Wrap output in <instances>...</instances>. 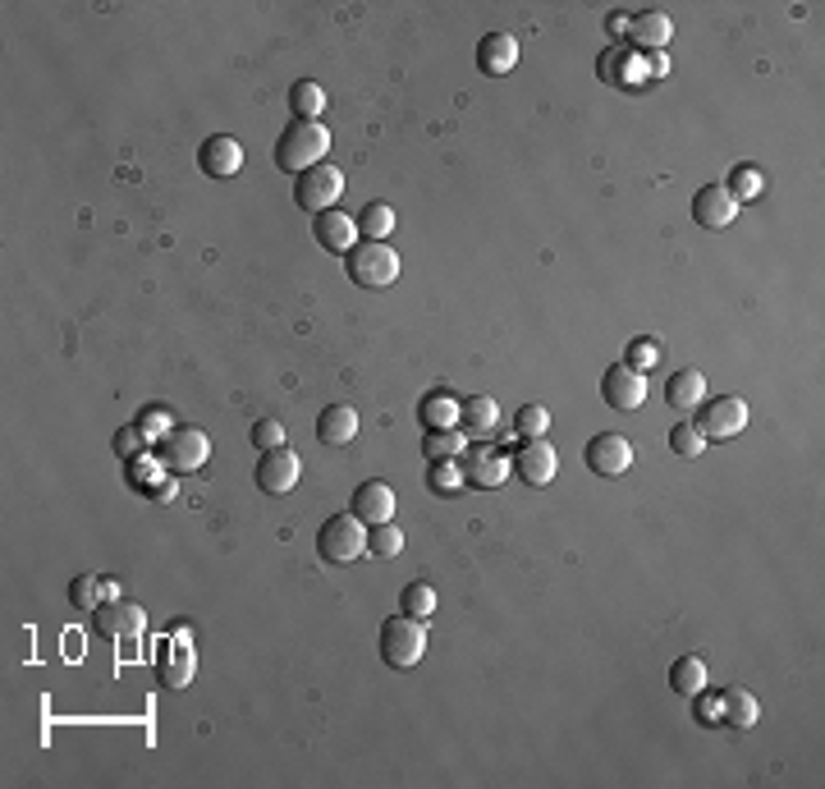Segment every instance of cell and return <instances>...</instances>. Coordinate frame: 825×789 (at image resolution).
Instances as JSON below:
<instances>
[{"instance_id": "1", "label": "cell", "mask_w": 825, "mask_h": 789, "mask_svg": "<svg viewBox=\"0 0 825 789\" xmlns=\"http://www.w3.org/2000/svg\"><path fill=\"white\" fill-rule=\"evenodd\" d=\"M330 151V134L321 120H294L284 129V134L276 138V166L284 174H303L312 166H321Z\"/></svg>"}, {"instance_id": "2", "label": "cell", "mask_w": 825, "mask_h": 789, "mask_svg": "<svg viewBox=\"0 0 825 789\" xmlns=\"http://www.w3.org/2000/svg\"><path fill=\"white\" fill-rule=\"evenodd\" d=\"M344 271H349V280L359 284V290H390V284L399 280V253L363 239V244H353L344 253Z\"/></svg>"}, {"instance_id": "3", "label": "cell", "mask_w": 825, "mask_h": 789, "mask_svg": "<svg viewBox=\"0 0 825 789\" xmlns=\"http://www.w3.org/2000/svg\"><path fill=\"white\" fill-rule=\"evenodd\" d=\"M317 551L326 565H349V560H359L367 551V523L359 514H330L321 523V533H317Z\"/></svg>"}, {"instance_id": "4", "label": "cell", "mask_w": 825, "mask_h": 789, "mask_svg": "<svg viewBox=\"0 0 825 789\" xmlns=\"http://www.w3.org/2000/svg\"><path fill=\"white\" fill-rule=\"evenodd\" d=\"M376 647H381V661L395 666V670H413L422 661V652H427V629H422V620L413 616H395L381 624V639H376Z\"/></svg>"}, {"instance_id": "5", "label": "cell", "mask_w": 825, "mask_h": 789, "mask_svg": "<svg viewBox=\"0 0 825 789\" xmlns=\"http://www.w3.org/2000/svg\"><path fill=\"white\" fill-rule=\"evenodd\" d=\"M340 193H344V174H340V166H330V161L303 170L299 180H294V203H299L303 211H330V207H340Z\"/></svg>"}, {"instance_id": "6", "label": "cell", "mask_w": 825, "mask_h": 789, "mask_svg": "<svg viewBox=\"0 0 825 789\" xmlns=\"http://www.w3.org/2000/svg\"><path fill=\"white\" fill-rule=\"evenodd\" d=\"M211 459V441H207V432L203 427H174L166 441H161V464L166 473L174 477H184V473H197Z\"/></svg>"}, {"instance_id": "7", "label": "cell", "mask_w": 825, "mask_h": 789, "mask_svg": "<svg viewBox=\"0 0 825 789\" xmlns=\"http://www.w3.org/2000/svg\"><path fill=\"white\" fill-rule=\"evenodd\" d=\"M463 482H468V487H500V482L509 477V473H514V459H509L500 446H490V441H477V446H468L463 454Z\"/></svg>"}, {"instance_id": "8", "label": "cell", "mask_w": 825, "mask_h": 789, "mask_svg": "<svg viewBox=\"0 0 825 789\" xmlns=\"http://www.w3.org/2000/svg\"><path fill=\"white\" fill-rule=\"evenodd\" d=\"M697 432L706 436V441H733V436L748 432V404L739 400V394H716V400L702 404Z\"/></svg>"}, {"instance_id": "9", "label": "cell", "mask_w": 825, "mask_h": 789, "mask_svg": "<svg viewBox=\"0 0 825 789\" xmlns=\"http://www.w3.org/2000/svg\"><path fill=\"white\" fill-rule=\"evenodd\" d=\"M583 459H587L592 473L619 477V473L633 469V446H629V436H619V432H600V436H592V441H587Z\"/></svg>"}, {"instance_id": "10", "label": "cell", "mask_w": 825, "mask_h": 789, "mask_svg": "<svg viewBox=\"0 0 825 789\" xmlns=\"http://www.w3.org/2000/svg\"><path fill=\"white\" fill-rule=\"evenodd\" d=\"M299 473H303V464H299V454L289 450V446L262 450V464H257V487H262L266 496H289V491L299 487Z\"/></svg>"}, {"instance_id": "11", "label": "cell", "mask_w": 825, "mask_h": 789, "mask_svg": "<svg viewBox=\"0 0 825 789\" xmlns=\"http://www.w3.org/2000/svg\"><path fill=\"white\" fill-rule=\"evenodd\" d=\"M600 394H606V404L619 409V413H633L642 409L646 400V381H642V372L629 367V363H615L606 377H600Z\"/></svg>"}, {"instance_id": "12", "label": "cell", "mask_w": 825, "mask_h": 789, "mask_svg": "<svg viewBox=\"0 0 825 789\" xmlns=\"http://www.w3.org/2000/svg\"><path fill=\"white\" fill-rule=\"evenodd\" d=\"M395 487L390 482H376V477H367V482H359V491H353V500H349V510L359 514L367 529H376V523H390L395 519Z\"/></svg>"}, {"instance_id": "13", "label": "cell", "mask_w": 825, "mask_h": 789, "mask_svg": "<svg viewBox=\"0 0 825 789\" xmlns=\"http://www.w3.org/2000/svg\"><path fill=\"white\" fill-rule=\"evenodd\" d=\"M514 473L527 482V487H546V482L560 473V454L550 450L546 436H537V441H523L519 454H514Z\"/></svg>"}, {"instance_id": "14", "label": "cell", "mask_w": 825, "mask_h": 789, "mask_svg": "<svg viewBox=\"0 0 825 789\" xmlns=\"http://www.w3.org/2000/svg\"><path fill=\"white\" fill-rule=\"evenodd\" d=\"M197 166H203V174H211V180H230V174H239V170H243V147H239V138L211 134L203 147H197Z\"/></svg>"}, {"instance_id": "15", "label": "cell", "mask_w": 825, "mask_h": 789, "mask_svg": "<svg viewBox=\"0 0 825 789\" xmlns=\"http://www.w3.org/2000/svg\"><path fill=\"white\" fill-rule=\"evenodd\" d=\"M312 239H317L326 253L344 257V253L353 248V239H359V221H353V216H344L340 207L317 211V221H312Z\"/></svg>"}, {"instance_id": "16", "label": "cell", "mask_w": 825, "mask_h": 789, "mask_svg": "<svg viewBox=\"0 0 825 789\" xmlns=\"http://www.w3.org/2000/svg\"><path fill=\"white\" fill-rule=\"evenodd\" d=\"M733 216H739V203L729 197L725 184H706V189L693 197V221H697L702 230H725V226H733Z\"/></svg>"}, {"instance_id": "17", "label": "cell", "mask_w": 825, "mask_h": 789, "mask_svg": "<svg viewBox=\"0 0 825 789\" xmlns=\"http://www.w3.org/2000/svg\"><path fill=\"white\" fill-rule=\"evenodd\" d=\"M156 670H161L166 689H184L189 679H193V670H197V652H193V643L184 639V633H174V639L161 647V656H156Z\"/></svg>"}, {"instance_id": "18", "label": "cell", "mask_w": 825, "mask_h": 789, "mask_svg": "<svg viewBox=\"0 0 825 789\" xmlns=\"http://www.w3.org/2000/svg\"><path fill=\"white\" fill-rule=\"evenodd\" d=\"M143 624H147V616H143L138 606H129V602H106V606H97V629L106 633L110 643H120V639H138Z\"/></svg>"}, {"instance_id": "19", "label": "cell", "mask_w": 825, "mask_h": 789, "mask_svg": "<svg viewBox=\"0 0 825 789\" xmlns=\"http://www.w3.org/2000/svg\"><path fill=\"white\" fill-rule=\"evenodd\" d=\"M519 64V37L514 33H486L477 41V70L482 74H509Z\"/></svg>"}, {"instance_id": "20", "label": "cell", "mask_w": 825, "mask_h": 789, "mask_svg": "<svg viewBox=\"0 0 825 789\" xmlns=\"http://www.w3.org/2000/svg\"><path fill=\"white\" fill-rule=\"evenodd\" d=\"M459 427L468 441H486V436L500 427V404L490 400V394H473V400L459 404Z\"/></svg>"}, {"instance_id": "21", "label": "cell", "mask_w": 825, "mask_h": 789, "mask_svg": "<svg viewBox=\"0 0 825 789\" xmlns=\"http://www.w3.org/2000/svg\"><path fill=\"white\" fill-rule=\"evenodd\" d=\"M359 436V409L353 404H326L317 413V441L321 446H349Z\"/></svg>"}, {"instance_id": "22", "label": "cell", "mask_w": 825, "mask_h": 789, "mask_svg": "<svg viewBox=\"0 0 825 789\" xmlns=\"http://www.w3.org/2000/svg\"><path fill=\"white\" fill-rule=\"evenodd\" d=\"M665 400H670L679 413H693L706 404V377L697 367H679L670 381H665Z\"/></svg>"}, {"instance_id": "23", "label": "cell", "mask_w": 825, "mask_h": 789, "mask_svg": "<svg viewBox=\"0 0 825 789\" xmlns=\"http://www.w3.org/2000/svg\"><path fill=\"white\" fill-rule=\"evenodd\" d=\"M629 37H633V47L660 51V47H670V37H675V24H670V14H660V10H646V14L629 19Z\"/></svg>"}, {"instance_id": "24", "label": "cell", "mask_w": 825, "mask_h": 789, "mask_svg": "<svg viewBox=\"0 0 825 789\" xmlns=\"http://www.w3.org/2000/svg\"><path fill=\"white\" fill-rule=\"evenodd\" d=\"M417 423L427 432H445V427H459V400L450 390H432L427 400L417 404Z\"/></svg>"}, {"instance_id": "25", "label": "cell", "mask_w": 825, "mask_h": 789, "mask_svg": "<svg viewBox=\"0 0 825 789\" xmlns=\"http://www.w3.org/2000/svg\"><path fill=\"white\" fill-rule=\"evenodd\" d=\"M670 689H679L683 697H702L706 693V661L702 656H679L670 666Z\"/></svg>"}, {"instance_id": "26", "label": "cell", "mask_w": 825, "mask_h": 789, "mask_svg": "<svg viewBox=\"0 0 825 789\" xmlns=\"http://www.w3.org/2000/svg\"><path fill=\"white\" fill-rule=\"evenodd\" d=\"M289 111H294V120H317L326 111V87L312 78H299L289 87Z\"/></svg>"}, {"instance_id": "27", "label": "cell", "mask_w": 825, "mask_h": 789, "mask_svg": "<svg viewBox=\"0 0 825 789\" xmlns=\"http://www.w3.org/2000/svg\"><path fill=\"white\" fill-rule=\"evenodd\" d=\"M463 450H468L463 427H445V432H427V436H422V454H427V464H436V459H459Z\"/></svg>"}, {"instance_id": "28", "label": "cell", "mask_w": 825, "mask_h": 789, "mask_svg": "<svg viewBox=\"0 0 825 789\" xmlns=\"http://www.w3.org/2000/svg\"><path fill=\"white\" fill-rule=\"evenodd\" d=\"M395 230V211L386 203H367L359 216V234L372 239V244H386V234Z\"/></svg>"}, {"instance_id": "29", "label": "cell", "mask_w": 825, "mask_h": 789, "mask_svg": "<svg viewBox=\"0 0 825 789\" xmlns=\"http://www.w3.org/2000/svg\"><path fill=\"white\" fill-rule=\"evenodd\" d=\"M729 197L733 203H752V197H762V189H766V180H762V170L756 166H733L729 170Z\"/></svg>"}, {"instance_id": "30", "label": "cell", "mask_w": 825, "mask_h": 789, "mask_svg": "<svg viewBox=\"0 0 825 789\" xmlns=\"http://www.w3.org/2000/svg\"><path fill=\"white\" fill-rule=\"evenodd\" d=\"M367 551L376 560H395L399 551H404V533L395 529V519L390 523H376V529H367Z\"/></svg>"}, {"instance_id": "31", "label": "cell", "mask_w": 825, "mask_h": 789, "mask_svg": "<svg viewBox=\"0 0 825 789\" xmlns=\"http://www.w3.org/2000/svg\"><path fill=\"white\" fill-rule=\"evenodd\" d=\"M720 720L725 726H756V697H748V693H725V703H720Z\"/></svg>"}, {"instance_id": "32", "label": "cell", "mask_w": 825, "mask_h": 789, "mask_svg": "<svg viewBox=\"0 0 825 789\" xmlns=\"http://www.w3.org/2000/svg\"><path fill=\"white\" fill-rule=\"evenodd\" d=\"M399 606H404V616L427 620L432 610H436V587L432 583H409L404 592H399Z\"/></svg>"}, {"instance_id": "33", "label": "cell", "mask_w": 825, "mask_h": 789, "mask_svg": "<svg viewBox=\"0 0 825 789\" xmlns=\"http://www.w3.org/2000/svg\"><path fill=\"white\" fill-rule=\"evenodd\" d=\"M427 487L436 496H454L459 487H468V482H463V469L454 464V459H436V464L427 469Z\"/></svg>"}, {"instance_id": "34", "label": "cell", "mask_w": 825, "mask_h": 789, "mask_svg": "<svg viewBox=\"0 0 825 789\" xmlns=\"http://www.w3.org/2000/svg\"><path fill=\"white\" fill-rule=\"evenodd\" d=\"M670 446H675V454H683V459H697V454L706 450V436L697 432V423L679 418V423L670 427Z\"/></svg>"}, {"instance_id": "35", "label": "cell", "mask_w": 825, "mask_h": 789, "mask_svg": "<svg viewBox=\"0 0 825 789\" xmlns=\"http://www.w3.org/2000/svg\"><path fill=\"white\" fill-rule=\"evenodd\" d=\"M546 427H550L546 404H523V409L514 413V432L523 436V441H537V436H546Z\"/></svg>"}, {"instance_id": "36", "label": "cell", "mask_w": 825, "mask_h": 789, "mask_svg": "<svg viewBox=\"0 0 825 789\" xmlns=\"http://www.w3.org/2000/svg\"><path fill=\"white\" fill-rule=\"evenodd\" d=\"M133 427H138V432L147 436V441H156V446H161L166 436L174 432V423H170V413H166V409H156V404H147V409L138 413V423H133Z\"/></svg>"}, {"instance_id": "37", "label": "cell", "mask_w": 825, "mask_h": 789, "mask_svg": "<svg viewBox=\"0 0 825 789\" xmlns=\"http://www.w3.org/2000/svg\"><path fill=\"white\" fill-rule=\"evenodd\" d=\"M623 359H629V367L646 372V367L660 363V344H656V340H633L629 349H623Z\"/></svg>"}, {"instance_id": "38", "label": "cell", "mask_w": 825, "mask_h": 789, "mask_svg": "<svg viewBox=\"0 0 825 789\" xmlns=\"http://www.w3.org/2000/svg\"><path fill=\"white\" fill-rule=\"evenodd\" d=\"M97 597H101V579H87V574H78V579L70 583V602H74L78 610H93V606H97Z\"/></svg>"}, {"instance_id": "39", "label": "cell", "mask_w": 825, "mask_h": 789, "mask_svg": "<svg viewBox=\"0 0 825 789\" xmlns=\"http://www.w3.org/2000/svg\"><path fill=\"white\" fill-rule=\"evenodd\" d=\"M253 446H257V450H276V446H284V427H280L276 418H262V423L253 427Z\"/></svg>"}, {"instance_id": "40", "label": "cell", "mask_w": 825, "mask_h": 789, "mask_svg": "<svg viewBox=\"0 0 825 789\" xmlns=\"http://www.w3.org/2000/svg\"><path fill=\"white\" fill-rule=\"evenodd\" d=\"M143 446H147V436H143L138 427H124V432L116 436V454H124V459H138Z\"/></svg>"}, {"instance_id": "41", "label": "cell", "mask_w": 825, "mask_h": 789, "mask_svg": "<svg viewBox=\"0 0 825 789\" xmlns=\"http://www.w3.org/2000/svg\"><path fill=\"white\" fill-rule=\"evenodd\" d=\"M665 74H670V60L660 51H652V60H646V78H665Z\"/></svg>"}, {"instance_id": "42", "label": "cell", "mask_w": 825, "mask_h": 789, "mask_svg": "<svg viewBox=\"0 0 825 789\" xmlns=\"http://www.w3.org/2000/svg\"><path fill=\"white\" fill-rule=\"evenodd\" d=\"M610 33L615 37H629V14H610Z\"/></svg>"}, {"instance_id": "43", "label": "cell", "mask_w": 825, "mask_h": 789, "mask_svg": "<svg viewBox=\"0 0 825 789\" xmlns=\"http://www.w3.org/2000/svg\"><path fill=\"white\" fill-rule=\"evenodd\" d=\"M101 597H106V602H116V597H120V587L110 583V579H101Z\"/></svg>"}]
</instances>
